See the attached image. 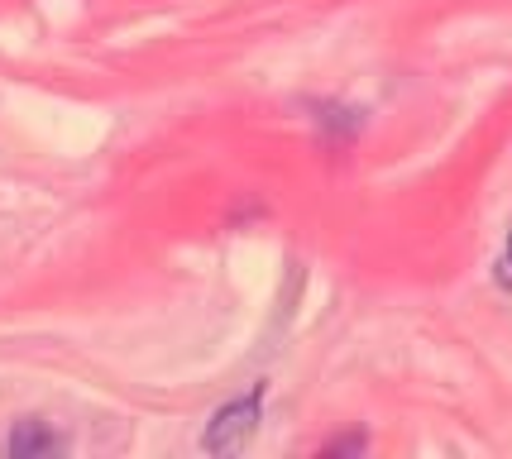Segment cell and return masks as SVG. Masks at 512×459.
I'll return each mask as SVG.
<instances>
[{
  "label": "cell",
  "mask_w": 512,
  "mask_h": 459,
  "mask_svg": "<svg viewBox=\"0 0 512 459\" xmlns=\"http://www.w3.org/2000/svg\"><path fill=\"white\" fill-rule=\"evenodd\" d=\"M498 278L512 287V225H508V249H503V259H498Z\"/></svg>",
  "instance_id": "obj_4"
},
{
  "label": "cell",
  "mask_w": 512,
  "mask_h": 459,
  "mask_svg": "<svg viewBox=\"0 0 512 459\" xmlns=\"http://www.w3.org/2000/svg\"><path fill=\"white\" fill-rule=\"evenodd\" d=\"M264 383H254L249 393L230 397L225 407H216V416L206 421V436H201V450L206 455H240L254 431H259V416H264Z\"/></svg>",
  "instance_id": "obj_1"
},
{
  "label": "cell",
  "mask_w": 512,
  "mask_h": 459,
  "mask_svg": "<svg viewBox=\"0 0 512 459\" xmlns=\"http://www.w3.org/2000/svg\"><path fill=\"white\" fill-rule=\"evenodd\" d=\"M364 450V436H340L326 445V455H359Z\"/></svg>",
  "instance_id": "obj_3"
},
{
  "label": "cell",
  "mask_w": 512,
  "mask_h": 459,
  "mask_svg": "<svg viewBox=\"0 0 512 459\" xmlns=\"http://www.w3.org/2000/svg\"><path fill=\"white\" fill-rule=\"evenodd\" d=\"M58 450H63V436H58L48 421H39V416H24V421H15V426H10V436H5V455H15V459L58 455Z\"/></svg>",
  "instance_id": "obj_2"
}]
</instances>
